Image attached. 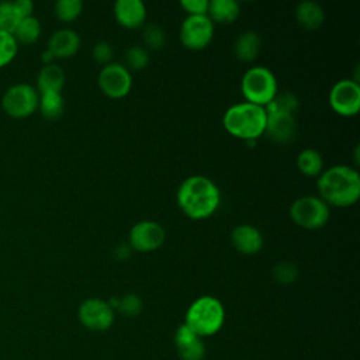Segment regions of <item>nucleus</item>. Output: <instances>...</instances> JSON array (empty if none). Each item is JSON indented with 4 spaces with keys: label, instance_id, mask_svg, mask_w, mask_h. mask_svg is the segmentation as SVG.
<instances>
[{
    "label": "nucleus",
    "instance_id": "obj_1",
    "mask_svg": "<svg viewBox=\"0 0 360 360\" xmlns=\"http://www.w3.org/2000/svg\"><path fill=\"white\" fill-rule=\"evenodd\" d=\"M180 210L191 219L211 217L221 202L217 184L205 176H190L184 179L176 194Z\"/></svg>",
    "mask_w": 360,
    "mask_h": 360
},
{
    "label": "nucleus",
    "instance_id": "obj_2",
    "mask_svg": "<svg viewBox=\"0 0 360 360\" xmlns=\"http://www.w3.org/2000/svg\"><path fill=\"white\" fill-rule=\"evenodd\" d=\"M316 187L328 205L350 207L360 197V174L346 165L330 166L319 174Z\"/></svg>",
    "mask_w": 360,
    "mask_h": 360
},
{
    "label": "nucleus",
    "instance_id": "obj_3",
    "mask_svg": "<svg viewBox=\"0 0 360 360\" xmlns=\"http://www.w3.org/2000/svg\"><path fill=\"white\" fill-rule=\"evenodd\" d=\"M224 128L233 136L246 141H257L264 134L266 111L264 107L252 103L231 105L222 118Z\"/></svg>",
    "mask_w": 360,
    "mask_h": 360
},
{
    "label": "nucleus",
    "instance_id": "obj_4",
    "mask_svg": "<svg viewBox=\"0 0 360 360\" xmlns=\"http://www.w3.org/2000/svg\"><path fill=\"white\" fill-rule=\"evenodd\" d=\"M225 322V308L222 302L212 295H202L188 307L184 325L200 338L212 336L221 330Z\"/></svg>",
    "mask_w": 360,
    "mask_h": 360
},
{
    "label": "nucleus",
    "instance_id": "obj_5",
    "mask_svg": "<svg viewBox=\"0 0 360 360\" xmlns=\"http://www.w3.org/2000/svg\"><path fill=\"white\" fill-rule=\"evenodd\" d=\"M240 90L248 103L264 107L277 94V80L270 69L255 66L242 76Z\"/></svg>",
    "mask_w": 360,
    "mask_h": 360
},
{
    "label": "nucleus",
    "instance_id": "obj_6",
    "mask_svg": "<svg viewBox=\"0 0 360 360\" xmlns=\"http://www.w3.org/2000/svg\"><path fill=\"white\" fill-rule=\"evenodd\" d=\"M39 93L35 86L15 83L1 96V108L11 118H27L38 110Z\"/></svg>",
    "mask_w": 360,
    "mask_h": 360
},
{
    "label": "nucleus",
    "instance_id": "obj_7",
    "mask_svg": "<svg viewBox=\"0 0 360 360\" xmlns=\"http://www.w3.org/2000/svg\"><path fill=\"white\" fill-rule=\"evenodd\" d=\"M290 217L304 229H319L329 219V207L319 197L302 195L291 204Z\"/></svg>",
    "mask_w": 360,
    "mask_h": 360
},
{
    "label": "nucleus",
    "instance_id": "obj_8",
    "mask_svg": "<svg viewBox=\"0 0 360 360\" xmlns=\"http://www.w3.org/2000/svg\"><path fill=\"white\" fill-rule=\"evenodd\" d=\"M332 110L343 117H353L360 110V86L353 79L336 82L329 91Z\"/></svg>",
    "mask_w": 360,
    "mask_h": 360
},
{
    "label": "nucleus",
    "instance_id": "obj_9",
    "mask_svg": "<svg viewBox=\"0 0 360 360\" xmlns=\"http://www.w3.org/2000/svg\"><path fill=\"white\" fill-rule=\"evenodd\" d=\"M214 37V22L208 15H188L180 27V41L191 51L205 48Z\"/></svg>",
    "mask_w": 360,
    "mask_h": 360
},
{
    "label": "nucleus",
    "instance_id": "obj_10",
    "mask_svg": "<svg viewBox=\"0 0 360 360\" xmlns=\"http://www.w3.org/2000/svg\"><path fill=\"white\" fill-rule=\"evenodd\" d=\"M97 83L105 96L111 98H121L129 93L132 87V77L131 72L124 65L111 62L100 70Z\"/></svg>",
    "mask_w": 360,
    "mask_h": 360
},
{
    "label": "nucleus",
    "instance_id": "obj_11",
    "mask_svg": "<svg viewBox=\"0 0 360 360\" xmlns=\"http://www.w3.org/2000/svg\"><path fill=\"white\" fill-rule=\"evenodd\" d=\"M77 316L84 328L94 332L107 330L114 323V309L100 298L84 300L77 309Z\"/></svg>",
    "mask_w": 360,
    "mask_h": 360
},
{
    "label": "nucleus",
    "instance_id": "obj_12",
    "mask_svg": "<svg viewBox=\"0 0 360 360\" xmlns=\"http://www.w3.org/2000/svg\"><path fill=\"white\" fill-rule=\"evenodd\" d=\"M166 238L163 226L155 221H139L132 225L128 235V245L138 252L159 249Z\"/></svg>",
    "mask_w": 360,
    "mask_h": 360
},
{
    "label": "nucleus",
    "instance_id": "obj_13",
    "mask_svg": "<svg viewBox=\"0 0 360 360\" xmlns=\"http://www.w3.org/2000/svg\"><path fill=\"white\" fill-rule=\"evenodd\" d=\"M266 111V127L264 134L278 143H288L295 138L297 122L295 114L287 111L264 110Z\"/></svg>",
    "mask_w": 360,
    "mask_h": 360
},
{
    "label": "nucleus",
    "instance_id": "obj_14",
    "mask_svg": "<svg viewBox=\"0 0 360 360\" xmlns=\"http://www.w3.org/2000/svg\"><path fill=\"white\" fill-rule=\"evenodd\" d=\"M174 343L181 360H202L205 356V346L202 338L194 333L184 323L177 328L174 335Z\"/></svg>",
    "mask_w": 360,
    "mask_h": 360
},
{
    "label": "nucleus",
    "instance_id": "obj_15",
    "mask_svg": "<svg viewBox=\"0 0 360 360\" xmlns=\"http://www.w3.org/2000/svg\"><path fill=\"white\" fill-rule=\"evenodd\" d=\"M80 48V37L75 30L62 28L55 31L49 39L46 49L55 59H66L73 56Z\"/></svg>",
    "mask_w": 360,
    "mask_h": 360
},
{
    "label": "nucleus",
    "instance_id": "obj_16",
    "mask_svg": "<svg viewBox=\"0 0 360 360\" xmlns=\"http://www.w3.org/2000/svg\"><path fill=\"white\" fill-rule=\"evenodd\" d=\"M231 243L243 255H255L263 248V236L253 225L242 224L232 229Z\"/></svg>",
    "mask_w": 360,
    "mask_h": 360
},
{
    "label": "nucleus",
    "instance_id": "obj_17",
    "mask_svg": "<svg viewBox=\"0 0 360 360\" xmlns=\"http://www.w3.org/2000/svg\"><path fill=\"white\" fill-rule=\"evenodd\" d=\"M114 15L120 25L138 28L146 20V7L141 0H118L114 4Z\"/></svg>",
    "mask_w": 360,
    "mask_h": 360
},
{
    "label": "nucleus",
    "instance_id": "obj_18",
    "mask_svg": "<svg viewBox=\"0 0 360 360\" xmlns=\"http://www.w3.org/2000/svg\"><path fill=\"white\" fill-rule=\"evenodd\" d=\"M295 20L305 30H316L323 24L325 11L319 3L312 0H305L295 7Z\"/></svg>",
    "mask_w": 360,
    "mask_h": 360
},
{
    "label": "nucleus",
    "instance_id": "obj_19",
    "mask_svg": "<svg viewBox=\"0 0 360 360\" xmlns=\"http://www.w3.org/2000/svg\"><path fill=\"white\" fill-rule=\"evenodd\" d=\"M65 86V72L56 63L44 65L37 76V90L38 93L58 91Z\"/></svg>",
    "mask_w": 360,
    "mask_h": 360
},
{
    "label": "nucleus",
    "instance_id": "obj_20",
    "mask_svg": "<svg viewBox=\"0 0 360 360\" xmlns=\"http://www.w3.org/2000/svg\"><path fill=\"white\" fill-rule=\"evenodd\" d=\"M260 46L262 39L259 34L255 31H245L236 38L233 44V53L236 59L242 62H252L260 52Z\"/></svg>",
    "mask_w": 360,
    "mask_h": 360
},
{
    "label": "nucleus",
    "instance_id": "obj_21",
    "mask_svg": "<svg viewBox=\"0 0 360 360\" xmlns=\"http://www.w3.org/2000/svg\"><path fill=\"white\" fill-rule=\"evenodd\" d=\"M240 6L235 0H211L208 1L207 15L211 21L221 24H229L238 18Z\"/></svg>",
    "mask_w": 360,
    "mask_h": 360
},
{
    "label": "nucleus",
    "instance_id": "obj_22",
    "mask_svg": "<svg viewBox=\"0 0 360 360\" xmlns=\"http://www.w3.org/2000/svg\"><path fill=\"white\" fill-rule=\"evenodd\" d=\"M38 110L46 120H58L65 110V101L62 93L58 91H46L39 93Z\"/></svg>",
    "mask_w": 360,
    "mask_h": 360
},
{
    "label": "nucleus",
    "instance_id": "obj_23",
    "mask_svg": "<svg viewBox=\"0 0 360 360\" xmlns=\"http://www.w3.org/2000/svg\"><path fill=\"white\" fill-rule=\"evenodd\" d=\"M297 167L302 174L315 177L323 172V159L318 150L308 148L298 153Z\"/></svg>",
    "mask_w": 360,
    "mask_h": 360
},
{
    "label": "nucleus",
    "instance_id": "obj_24",
    "mask_svg": "<svg viewBox=\"0 0 360 360\" xmlns=\"http://www.w3.org/2000/svg\"><path fill=\"white\" fill-rule=\"evenodd\" d=\"M17 44L31 45L38 41L41 35V22L37 17L30 15L22 18L13 32Z\"/></svg>",
    "mask_w": 360,
    "mask_h": 360
},
{
    "label": "nucleus",
    "instance_id": "obj_25",
    "mask_svg": "<svg viewBox=\"0 0 360 360\" xmlns=\"http://www.w3.org/2000/svg\"><path fill=\"white\" fill-rule=\"evenodd\" d=\"M83 10L80 0H58L53 4V13L59 21L70 22L76 20Z\"/></svg>",
    "mask_w": 360,
    "mask_h": 360
},
{
    "label": "nucleus",
    "instance_id": "obj_26",
    "mask_svg": "<svg viewBox=\"0 0 360 360\" xmlns=\"http://www.w3.org/2000/svg\"><path fill=\"white\" fill-rule=\"evenodd\" d=\"M124 60H125L124 66L128 70H142L149 63V53L146 48L139 45H132L125 51Z\"/></svg>",
    "mask_w": 360,
    "mask_h": 360
},
{
    "label": "nucleus",
    "instance_id": "obj_27",
    "mask_svg": "<svg viewBox=\"0 0 360 360\" xmlns=\"http://www.w3.org/2000/svg\"><path fill=\"white\" fill-rule=\"evenodd\" d=\"M18 53V44L13 34L0 30V69L10 65Z\"/></svg>",
    "mask_w": 360,
    "mask_h": 360
},
{
    "label": "nucleus",
    "instance_id": "obj_28",
    "mask_svg": "<svg viewBox=\"0 0 360 360\" xmlns=\"http://www.w3.org/2000/svg\"><path fill=\"white\" fill-rule=\"evenodd\" d=\"M300 107V100L295 94L290 91L277 93L273 100L264 105V110H276V111H287L295 114Z\"/></svg>",
    "mask_w": 360,
    "mask_h": 360
},
{
    "label": "nucleus",
    "instance_id": "obj_29",
    "mask_svg": "<svg viewBox=\"0 0 360 360\" xmlns=\"http://www.w3.org/2000/svg\"><path fill=\"white\" fill-rule=\"evenodd\" d=\"M20 21H21V17L14 8L13 1H1L0 3V30L13 34Z\"/></svg>",
    "mask_w": 360,
    "mask_h": 360
},
{
    "label": "nucleus",
    "instance_id": "obj_30",
    "mask_svg": "<svg viewBox=\"0 0 360 360\" xmlns=\"http://www.w3.org/2000/svg\"><path fill=\"white\" fill-rule=\"evenodd\" d=\"M142 41L150 49H160L166 42V35L162 27L150 22L143 27Z\"/></svg>",
    "mask_w": 360,
    "mask_h": 360
},
{
    "label": "nucleus",
    "instance_id": "obj_31",
    "mask_svg": "<svg viewBox=\"0 0 360 360\" xmlns=\"http://www.w3.org/2000/svg\"><path fill=\"white\" fill-rule=\"evenodd\" d=\"M273 278L280 284H291L298 277V269L290 262H280L271 270Z\"/></svg>",
    "mask_w": 360,
    "mask_h": 360
},
{
    "label": "nucleus",
    "instance_id": "obj_32",
    "mask_svg": "<svg viewBox=\"0 0 360 360\" xmlns=\"http://www.w3.org/2000/svg\"><path fill=\"white\" fill-rule=\"evenodd\" d=\"M115 309L127 316H136L142 311V300L136 294L129 292L122 298H118Z\"/></svg>",
    "mask_w": 360,
    "mask_h": 360
},
{
    "label": "nucleus",
    "instance_id": "obj_33",
    "mask_svg": "<svg viewBox=\"0 0 360 360\" xmlns=\"http://www.w3.org/2000/svg\"><path fill=\"white\" fill-rule=\"evenodd\" d=\"M112 55H114V49H112L111 44L107 41H98L93 46V59L100 65L105 66V65L111 63Z\"/></svg>",
    "mask_w": 360,
    "mask_h": 360
},
{
    "label": "nucleus",
    "instance_id": "obj_34",
    "mask_svg": "<svg viewBox=\"0 0 360 360\" xmlns=\"http://www.w3.org/2000/svg\"><path fill=\"white\" fill-rule=\"evenodd\" d=\"M180 6L188 15H207L208 0H181Z\"/></svg>",
    "mask_w": 360,
    "mask_h": 360
},
{
    "label": "nucleus",
    "instance_id": "obj_35",
    "mask_svg": "<svg viewBox=\"0 0 360 360\" xmlns=\"http://www.w3.org/2000/svg\"><path fill=\"white\" fill-rule=\"evenodd\" d=\"M13 4H14V8L17 10L18 15L21 17V20L32 15V13H34V3L31 0H15V1H13Z\"/></svg>",
    "mask_w": 360,
    "mask_h": 360
},
{
    "label": "nucleus",
    "instance_id": "obj_36",
    "mask_svg": "<svg viewBox=\"0 0 360 360\" xmlns=\"http://www.w3.org/2000/svg\"><path fill=\"white\" fill-rule=\"evenodd\" d=\"M129 255H131V248L128 243H120L114 249V256L118 260H127L129 257Z\"/></svg>",
    "mask_w": 360,
    "mask_h": 360
},
{
    "label": "nucleus",
    "instance_id": "obj_37",
    "mask_svg": "<svg viewBox=\"0 0 360 360\" xmlns=\"http://www.w3.org/2000/svg\"><path fill=\"white\" fill-rule=\"evenodd\" d=\"M41 60H42L44 65H51V63H53L55 58H53V55H52L48 49H45V51L42 52V55H41Z\"/></svg>",
    "mask_w": 360,
    "mask_h": 360
}]
</instances>
